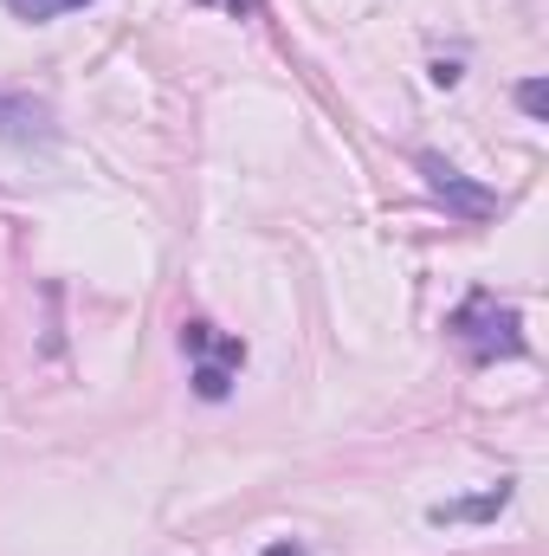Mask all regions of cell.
<instances>
[{
	"mask_svg": "<svg viewBox=\"0 0 549 556\" xmlns=\"http://www.w3.org/2000/svg\"><path fill=\"white\" fill-rule=\"evenodd\" d=\"M266 556H304V551H297V544H272Z\"/></svg>",
	"mask_w": 549,
	"mask_h": 556,
	"instance_id": "cell-10",
	"label": "cell"
},
{
	"mask_svg": "<svg viewBox=\"0 0 549 556\" xmlns=\"http://www.w3.org/2000/svg\"><path fill=\"white\" fill-rule=\"evenodd\" d=\"M52 111L46 104H33V98H7L0 91V142H20V149H33V142H52Z\"/></svg>",
	"mask_w": 549,
	"mask_h": 556,
	"instance_id": "cell-4",
	"label": "cell"
},
{
	"mask_svg": "<svg viewBox=\"0 0 549 556\" xmlns=\"http://www.w3.org/2000/svg\"><path fill=\"white\" fill-rule=\"evenodd\" d=\"M201 7H220V13H233V20H259V13H266V0H201Z\"/></svg>",
	"mask_w": 549,
	"mask_h": 556,
	"instance_id": "cell-8",
	"label": "cell"
},
{
	"mask_svg": "<svg viewBox=\"0 0 549 556\" xmlns=\"http://www.w3.org/2000/svg\"><path fill=\"white\" fill-rule=\"evenodd\" d=\"M511 505V485L498 479L491 492H478V498H459V505H433V525H459V518H498Z\"/></svg>",
	"mask_w": 549,
	"mask_h": 556,
	"instance_id": "cell-5",
	"label": "cell"
},
{
	"mask_svg": "<svg viewBox=\"0 0 549 556\" xmlns=\"http://www.w3.org/2000/svg\"><path fill=\"white\" fill-rule=\"evenodd\" d=\"M433 85H459V59H439L433 65Z\"/></svg>",
	"mask_w": 549,
	"mask_h": 556,
	"instance_id": "cell-9",
	"label": "cell"
},
{
	"mask_svg": "<svg viewBox=\"0 0 549 556\" xmlns=\"http://www.w3.org/2000/svg\"><path fill=\"white\" fill-rule=\"evenodd\" d=\"M13 20H33V26H46V20H59V13H72V7H91V0H0Z\"/></svg>",
	"mask_w": 549,
	"mask_h": 556,
	"instance_id": "cell-6",
	"label": "cell"
},
{
	"mask_svg": "<svg viewBox=\"0 0 549 556\" xmlns=\"http://www.w3.org/2000/svg\"><path fill=\"white\" fill-rule=\"evenodd\" d=\"M518 104H524V117H544V111H549V85H544V78L518 85Z\"/></svg>",
	"mask_w": 549,
	"mask_h": 556,
	"instance_id": "cell-7",
	"label": "cell"
},
{
	"mask_svg": "<svg viewBox=\"0 0 549 556\" xmlns=\"http://www.w3.org/2000/svg\"><path fill=\"white\" fill-rule=\"evenodd\" d=\"M181 350L194 356V395L201 402H227L233 395V376L246 369V343L227 337V330H214L207 317H188L181 324Z\"/></svg>",
	"mask_w": 549,
	"mask_h": 556,
	"instance_id": "cell-2",
	"label": "cell"
},
{
	"mask_svg": "<svg viewBox=\"0 0 549 556\" xmlns=\"http://www.w3.org/2000/svg\"><path fill=\"white\" fill-rule=\"evenodd\" d=\"M446 330H452V343L465 350V363H511V356H524V317H518V304H505L498 291H472L452 317H446Z\"/></svg>",
	"mask_w": 549,
	"mask_h": 556,
	"instance_id": "cell-1",
	"label": "cell"
},
{
	"mask_svg": "<svg viewBox=\"0 0 549 556\" xmlns=\"http://www.w3.org/2000/svg\"><path fill=\"white\" fill-rule=\"evenodd\" d=\"M420 175H426L433 201H446V214H459V220H491V214H498V194H491V188H478V181H465L452 162L420 155Z\"/></svg>",
	"mask_w": 549,
	"mask_h": 556,
	"instance_id": "cell-3",
	"label": "cell"
}]
</instances>
